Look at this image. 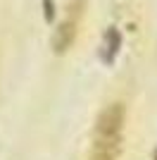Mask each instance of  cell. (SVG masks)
Returning <instances> with one entry per match:
<instances>
[{
    "mask_svg": "<svg viewBox=\"0 0 157 160\" xmlns=\"http://www.w3.org/2000/svg\"><path fill=\"white\" fill-rule=\"evenodd\" d=\"M81 14H83V0H74L69 5V12H67L64 22L59 24L57 33H55V50L57 53H67L72 48L74 38H76V31H78Z\"/></svg>",
    "mask_w": 157,
    "mask_h": 160,
    "instance_id": "cell-2",
    "label": "cell"
},
{
    "mask_svg": "<svg viewBox=\"0 0 157 160\" xmlns=\"http://www.w3.org/2000/svg\"><path fill=\"white\" fill-rule=\"evenodd\" d=\"M124 103H112L100 112L95 122V132H93L91 160H119L121 143H124Z\"/></svg>",
    "mask_w": 157,
    "mask_h": 160,
    "instance_id": "cell-1",
    "label": "cell"
}]
</instances>
